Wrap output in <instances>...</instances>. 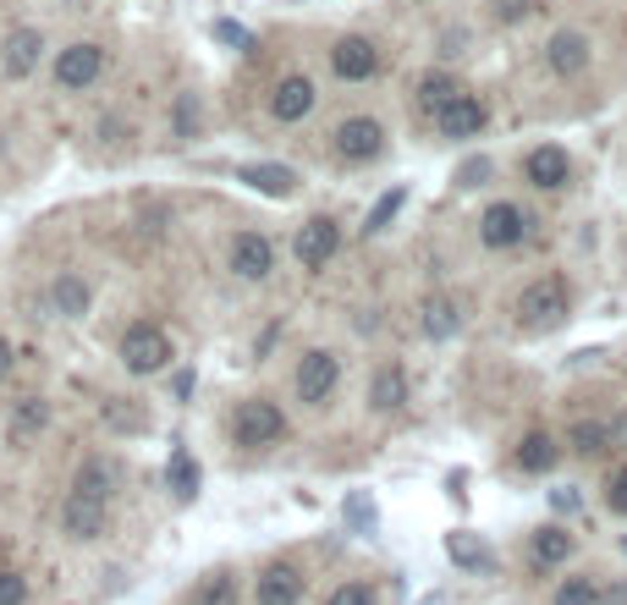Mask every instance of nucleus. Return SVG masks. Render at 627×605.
Here are the masks:
<instances>
[{"mask_svg": "<svg viewBox=\"0 0 627 605\" xmlns=\"http://www.w3.org/2000/svg\"><path fill=\"white\" fill-rule=\"evenodd\" d=\"M572 314V292H567V275H539V281H529L523 286V297H518V320L529 325V331H550V325H561Z\"/></svg>", "mask_w": 627, "mask_h": 605, "instance_id": "obj_1", "label": "nucleus"}, {"mask_svg": "<svg viewBox=\"0 0 627 605\" xmlns=\"http://www.w3.org/2000/svg\"><path fill=\"white\" fill-rule=\"evenodd\" d=\"M172 358H177V352H172V336H166L155 320H138V325L121 331V363H127L133 374H160Z\"/></svg>", "mask_w": 627, "mask_h": 605, "instance_id": "obj_2", "label": "nucleus"}, {"mask_svg": "<svg viewBox=\"0 0 627 605\" xmlns=\"http://www.w3.org/2000/svg\"><path fill=\"white\" fill-rule=\"evenodd\" d=\"M281 435H286V413H281L270 397H248V402L232 413V440H237V446H248V451L275 446Z\"/></svg>", "mask_w": 627, "mask_h": 605, "instance_id": "obj_3", "label": "nucleus"}, {"mask_svg": "<svg viewBox=\"0 0 627 605\" xmlns=\"http://www.w3.org/2000/svg\"><path fill=\"white\" fill-rule=\"evenodd\" d=\"M336 380H342V358H336V352H325V347L303 352V363H297V402L325 408L331 391H336Z\"/></svg>", "mask_w": 627, "mask_h": 605, "instance_id": "obj_4", "label": "nucleus"}, {"mask_svg": "<svg viewBox=\"0 0 627 605\" xmlns=\"http://www.w3.org/2000/svg\"><path fill=\"white\" fill-rule=\"evenodd\" d=\"M336 248H342V226H336L331 215H314V221H303V226H297L292 254H297L303 270H325V264L336 260Z\"/></svg>", "mask_w": 627, "mask_h": 605, "instance_id": "obj_5", "label": "nucleus"}, {"mask_svg": "<svg viewBox=\"0 0 627 605\" xmlns=\"http://www.w3.org/2000/svg\"><path fill=\"white\" fill-rule=\"evenodd\" d=\"M105 528H110V501H99V496H84V490H72L67 501H61V534L67 539H105Z\"/></svg>", "mask_w": 627, "mask_h": 605, "instance_id": "obj_6", "label": "nucleus"}, {"mask_svg": "<svg viewBox=\"0 0 627 605\" xmlns=\"http://www.w3.org/2000/svg\"><path fill=\"white\" fill-rule=\"evenodd\" d=\"M105 72V50L89 45V39H78V45H67L61 56H56V84L67 88V94H84Z\"/></svg>", "mask_w": 627, "mask_h": 605, "instance_id": "obj_7", "label": "nucleus"}, {"mask_svg": "<svg viewBox=\"0 0 627 605\" xmlns=\"http://www.w3.org/2000/svg\"><path fill=\"white\" fill-rule=\"evenodd\" d=\"M331 72H336L342 84H369V78L380 72V50H374L363 33H347V39H336V50H331Z\"/></svg>", "mask_w": 627, "mask_h": 605, "instance_id": "obj_8", "label": "nucleus"}, {"mask_svg": "<svg viewBox=\"0 0 627 605\" xmlns=\"http://www.w3.org/2000/svg\"><path fill=\"white\" fill-rule=\"evenodd\" d=\"M39 56H45V33L39 28H11L6 45H0V72L22 84V78L39 72Z\"/></svg>", "mask_w": 627, "mask_h": 605, "instance_id": "obj_9", "label": "nucleus"}, {"mask_svg": "<svg viewBox=\"0 0 627 605\" xmlns=\"http://www.w3.org/2000/svg\"><path fill=\"white\" fill-rule=\"evenodd\" d=\"M226 264H232V275H243V281H265L270 270H275V248H270L265 232H237Z\"/></svg>", "mask_w": 627, "mask_h": 605, "instance_id": "obj_10", "label": "nucleus"}, {"mask_svg": "<svg viewBox=\"0 0 627 605\" xmlns=\"http://www.w3.org/2000/svg\"><path fill=\"white\" fill-rule=\"evenodd\" d=\"M380 149H385V127L374 116H353V121L336 127V155L342 160H374Z\"/></svg>", "mask_w": 627, "mask_h": 605, "instance_id": "obj_11", "label": "nucleus"}, {"mask_svg": "<svg viewBox=\"0 0 627 605\" xmlns=\"http://www.w3.org/2000/svg\"><path fill=\"white\" fill-rule=\"evenodd\" d=\"M479 237H484L490 248H518V243L529 237V215H523L518 204H507V198H501V204H490V209H484Z\"/></svg>", "mask_w": 627, "mask_h": 605, "instance_id": "obj_12", "label": "nucleus"}, {"mask_svg": "<svg viewBox=\"0 0 627 605\" xmlns=\"http://www.w3.org/2000/svg\"><path fill=\"white\" fill-rule=\"evenodd\" d=\"M545 67H550L556 78H578V72H589V33L561 28V33L545 45Z\"/></svg>", "mask_w": 627, "mask_h": 605, "instance_id": "obj_13", "label": "nucleus"}, {"mask_svg": "<svg viewBox=\"0 0 627 605\" xmlns=\"http://www.w3.org/2000/svg\"><path fill=\"white\" fill-rule=\"evenodd\" d=\"M121 485H127V468H121L116 457H84V468H78V479H72V490L99 496V501H116Z\"/></svg>", "mask_w": 627, "mask_h": 605, "instance_id": "obj_14", "label": "nucleus"}, {"mask_svg": "<svg viewBox=\"0 0 627 605\" xmlns=\"http://www.w3.org/2000/svg\"><path fill=\"white\" fill-rule=\"evenodd\" d=\"M523 176L535 182L539 193H556V187H567V176H572V160H567V149H561V144H539L535 155L523 160Z\"/></svg>", "mask_w": 627, "mask_h": 605, "instance_id": "obj_15", "label": "nucleus"}, {"mask_svg": "<svg viewBox=\"0 0 627 605\" xmlns=\"http://www.w3.org/2000/svg\"><path fill=\"white\" fill-rule=\"evenodd\" d=\"M435 121H441V133H447V138H473V133H484L490 110H484V99H473V94H457V99H451Z\"/></svg>", "mask_w": 627, "mask_h": 605, "instance_id": "obj_16", "label": "nucleus"}, {"mask_svg": "<svg viewBox=\"0 0 627 605\" xmlns=\"http://www.w3.org/2000/svg\"><path fill=\"white\" fill-rule=\"evenodd\" d=\"M89 303H94V292H89V281H84V275L61 270V275L50 281V309H56L61 320H84V314H89Z\"/></svg>", "mask_w": 627, "mask_h": 605, "instance_id": "obj_17", "label": "nucleus"}, {"mask_svg": "<svg viewBox=\"0 0 627 605\" xmlns=\"http://www.w3.org/2000/svg\"><path fill=\"white\" fill-rule=\"evenodd\" d=\"M314 110V84L308 78H281L275 94H270V116L275 121H303Z\"/></svg>", "mask_w": 627, "mask_h": 605, "instance_id": "obj_18", "label": "nucleus"}, {"mask_svg": "<svg viewBox=\"0 0 627 605\" xmlns=\"http://www.w3.org/2000/svg\"><path fill=\"white\" fill-rule=\"evenodd\" d=\"M303 601V573L292 562H275L259 573V605H297Z\"/></svg>", "mask_w": 627, "mask_h": 605, "instance_id": "obj_19", "label": "nucleus"}, {"mask_svg": "<svg viewBox=\"0 0 627 605\" xmlns=\"http://www.w3.org/2000/svg\"><path fill=\"white\" fill-rule=\"evenodd\" d=\"M402 402H408V374H402V363H380L374 380H369V408H374V413H396Z\"/></svg>", "mask_w": 627, "mask_h": 605, "instance_id": "obj_20", "label": "nucleus"}, {"mask_svg": "<svg viewBox=\"0 0 627 605\" xmlns=\"http://www.w3.org/2000/svg\"><path fill=\"white\" fill-rule=\"evenodd\" d=\"M447 556L457 567H468V573H490L496 567V556H490V545L479 539V534H468V528H457L447 539Z\"/></svg>", "mask_w": 627, "mask_h": 605, "instance_id": "obj_21", "label": "nucleus"}, {"mask_svg": "<svg viewBox=\"0 0 627 605\" xmlns=\"http://www.w3.org/2000/svg\"><path fill=\"white\" fill-rule=\"evenodd\" d=\"M50 425V408H45V397H17V408H11V440L22 446L28 435H39Z\"/></svg>", "mask_w": 627, "mask_h": 605, "instance_id": "obj_22", "label": "nucleus"}, {"mask_svg": "<svg viewBox=\"0 0 627 605\" xmlns=\"http://www.w3.org/2000/svg\"><path fill=\"white\" fill-rule=\"evenodd\" d=\"M243 182L248 187H259V193H270V198H286L292 187H297V172L292 166H243Z\"/></svg>", "mask_w": 627, "mask_h": 605, "instance_id": "obj_23", "label": "nucleus"}, {"mask_svg": "<svg viewBox=\"0 0 627 605\" xmlns=\"http://www.w3.org/2000/svg\"><path fill=\"white\" fill-rule=\"evenodd\" d=\"M529 550H535L539 567H556V562H567V556H572V534L550 523V528H539L535 539H529Z\"/></svg>", "mask_w": 627, "mask_h": 605, "instance_id": "obj_24", "label": "nucleus"}, {"mask_svg": "<svg viewBox=\"0 0 627 605\" xmlns=\"http://www.w3.org/2000/svg\"><path fill=\"white\" fill-rule=\"evenodd\" d=\"M550 462H556V440L545 430H529L523 446H518V468H523V474H545Z\"/></svg>", "mask_w": 627, "mask_h": 605, "instance_id": "obj_25", "label": "nucleus"}, {"mask_svg": "<svg viewBox=\"0 0 627 605\" xmlns=\"http://www.w3.org/2000/svg\"><path fill=\"white\" fill-rule=\"evenodd\" d=\"M457 94H462V88H457V78H447V72H430V78L419 84V110H424V116H441Z\"/></svg>", "mask_w": 627, "mask_h": 605, "instance_id": "obj_26", "label": "nucleus"}, {"mask_svg": "<svg viewBox=\"0 0 627 605\" xmlns=\"http://www.w3.org/2000/svg\"><path fill=\"white\" fill-rule=\"evenodd\" d=\"M193 605H237V573H232V567L209 573V578L193 589Z\"/></svg>", "mask_w": 627, "mask_h": 605, "instance_id": "obj_27", "label": "nucleus"}, {"mask_svg": "<svg viewBox=\"0 0 627 605\" xmlns=\"http://www.w3.org/2000/svg\"><path fill=\"white\" fill-rule=\"evenodd\" d=\"M457 325H462L457 303H447V297H430V303H424V331H430L435 342H447V336H457Z\"/></svg>", "mask_w": 627, "mask_h": 605, "instance_id": "obj_28", "label": "nucleus"}, {"mask_svg": "<svg viewBox=\"0 0 627 605\" xmlns=\"http://www.w3.org/2000/svg\"><path fill=\"white\" fill-rule=\"evenodd\" d=\"M166 474H172V490H177V501H193V496H198V462H193L182 446L172 451V468H166Z\"/></svg>", "mask_w": 627, "mask_h": 605, "instance_id": "obj_29", "label": "nucleus"}, {"mask_svg": "<svg viewBox=\"0 0 627 605\" xmlns=\"http://www.w3.org/2000/svg\"><path fill=\"white\" fill-rule=\"evenodd\" d=\"M572 451L606 457V451H611V430H606V425H572Z\"/></svg>", "mask_w": 627, "mask_h": 605, "instance_id": "obj_30", "label": "nucleus"}, {"mask_svg": "<svg viewBox=\"0 0 627 605\" xmlns=\"http://www.w3.org/2000/svg\"><path fill=\"white\" fill-rule=\"evenodd\" d=\"M550 605H600V589L589 578H561V589H556Z\"/></svg>", "mask_w": 627, "mask_h": 605, "instance_id": "obj_31", "label": "nucleus"}, {"mask_svg": "<svg viewBox=\"0 0 627 605\" xmlns=\"http://www.w3.org/2000/svg\"><path fill=\"white\" fill-rule=\"evenodd\" d=\"M402 204H408V193H402V187H391V193L369 209V226H363V232H385V226L396 221V209H402Z\"/></svg>", "mask_w": 627, "mask_h": 605, "instance_id": "obj_32", "label": "nucleus"}, {"mask_svg": "<svg viewBox=\"0 0 627 605\" xmlns=\"http://www.w3.org/2000/svg\"><path fill=\"white\" fill-rule=\"evenodd\" d=\"M105 419H110V430H149V419L138 408H121V397L105 402Z\"/></svg>", "mask_w": 627, "mask_h": 605, "instance_id": "obj_33", "label": "nucleus"}, {"mask_svg": "<svg viewBox=\"0 0 627 605\" xmlns=\"http://www.w3.org/2000/svg\"><path fill=\"white\" fill-rule=\"evenodd\" d=\"M177 138H198V94H177Z\"/></svg>", "mask_w": 627, "mask_h": 605, "instance_id": "obj_34", "label": "nucleus"}, {"mask_svg": "<svg viewBox=\"0 0 627 605\" xmlns=\"http://www.w3.org/2000/svg\"><path fill=\"white\" fill-rule=\"evenodd\" d=\"M22 601H28V578L6 567V573H0V605H22Z\"/></svg>", "mask_w": 627, "mask_h": 605, "instance_id": "obj_35", "label": "nucleus"}, {"mask_svg": "<svg viewBox=\"0 0 627 605\" xmlns=\"http://www.w3.org/2000/svg\"><path fill=\"white\" fill-rule=\"evenodd\" d=\"M606 507L627 518V462L617 468V474H611V479H606Z\"/></svg>", "mask_w": 627, "mask_h": 605, "instance_id": "obj_36", "label": "nucleus"}, {"mask_svg": "<svg viewBox=\"0 0 627 605\" xmlns=\"http://www.w3.org/2000/svg\"><path fill=\"white\" fill-rule=\"evenodd\" d=\"M325 605H374V589L369 584H342V589H331Z\"/></svg>", "mask_w": 627, "mask_h": 605, "instance_id": "obj_37", "label": "nucleus"}, {"mask_svg": "<svg viewBox=\"0 0 627 605\" xmlns=\"http://www.w3.org/2000/svg\"><path fill=\"white\" fill-rule=\"evenodd\" d=\"M215 39H221V45H237V50H254V33L237 28V22H215Z\"/></svg>", "mask_w": 627, "mask_h": 605, "instance_id": "obj_38", "label": "nucleus"}, {"mask_svg": "<svg viewBox=\"0 0 627 605\" xmlns=\"http://www.w3.org/2000/svg\"><path fill=\"white\" fill-rule=\"evenodd\" d=\"M490 11H496V22H518L535 11V0H490Z\"/></svg>", "mask_w": 627, "mask_h": 605, "instance_id": "obj_39", "label": "nucleus"}, {"mask_svg": "<svg viewBox=\"0 0 627 605\" xmlns=\"http://www.w3.org/2000/svg\"><path fill=\"white\" fill-rule=\"evenodd\" d=\"M347 523H353V528H374V507H369L363 496H347Z\"/></svg>", "mask_w": 627, "mask_h": 605, "instance_id": "obj_40", "label": "nucleus"}, {"mask_svg": "<svg viewBox=\"0 0 627 605\" xmlns=\"http://www.w3.org/2000/svg\"><path fill=\"white\" fill-rule=\"evenodd\" d=\"M484 176H490V160H468V166L457 172V182H462V187H484Z\"/></svg>", "mask_w": 627, "mask_h": 605, "instance_id": "obj_41", "label": "nucleus"}, {"mask_svg": "<svg viewBox=\"0 0 627 605\" xmlns=\"http://www.w3.org/2000/svg\"><path fill=\"white\" fill-rule=\"evenodd\" d=\"M11 363H17V352H11V342H6V336H0V380H6V374H11Z\"/></svg>", "mask_w": 627, "mask_h": 605, "instance_id": "obj_42", "label": "nucleus"}]
</instances>
